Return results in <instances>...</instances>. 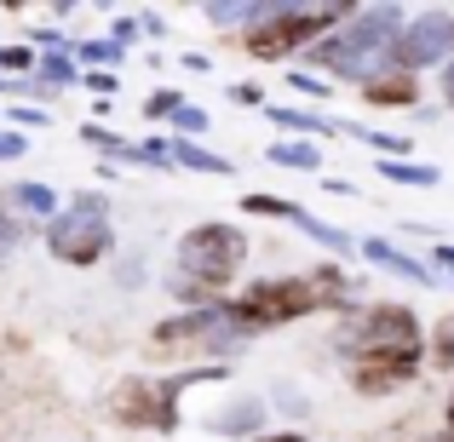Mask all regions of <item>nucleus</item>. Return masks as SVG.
<instances>
[{"mask_svg":"<svg viewBox=\"0 0 454 442\" xmlns=\"http://www.w3.org/2000/svg\"><path fill=\"white\" fill-rule=\"evenodd\" d=\"M259 414H265L259 402H242L236 414H219V420H213V431H254V425H259Z\"/></svg>","mask_w":454,"mask_h":442,"instance_id":"obj_19","label":"nucleus"},{"mask_svg":"<svg viewBox=\"0 0 454 442\" xmlns=\"http://www.w3.org/2000/svg\"><path fill=\"white\" fill-rule=\"evenodd\" d=\"M420 442H454V431H437V437H420Z\"/></svg>","mask_w":454,"mask_h":442,"instance_id":"obj_34","label":"nucleus"},{"mask_svg":"<svg viewBox=\"0 0 454 442\" xmlns=\"http://www.w3.org/2000/svg\"><path fill=\"white\" fill-rule=\"evenodd\" d=\"M0 201H6L12 213H29V219H52V213H58V196L46 184H12Z\"/></svg>","mask_w":454,"mask_h":442,"instance_id":"obj_12","label":"nucleus"},{"mask_svg":"<svg viewBox=\"0 0 454 442\" xmlns=\"http://www.w3.org/2000/svg\"><path fill=\"white\" fill-rule=\"evenodd\" d=\"M414 98H420L414 75H374V81H363V104H380V110H409Z\"/></svg>","mask_w":454,"mask_h":442,"instance_id":"obj_10","label":"nucleus"},{"mask_svg":"<svg viewBox=\"0 0 454 442\" xmlns=\"http://www.w3.org/2000/svg\"><path fill=\"white\" fill-rule=\"evenodd\" d=\"M340 351L345 356H409L420 351V322H414L409 305H374L368 316H351L340 333Z\"/></svg>","mask_w":454,"mask_h":442,"instance_id":"obj_7","label":"nucleus"},{"mask_svg":"<svg viewBox=\"0 0 454 442\" xmlns=\"http://www.w3.org/2000/svg\"><path fill=\"white\" fill-rule=\"evenodd\" d=\"M41 81H52V87H69V81H75V69H69L64 58H41Z\"/></svg>","mask_w":454,"mask_h":442,"instance_id":"obj_22","label":"nucleus"},{"mask_svg":"<svg viewBox=\"0 0 454 442\" xmlns=\"http://www.w3.org/2000/svg\"><path fill=\"white\" fill-rule=\"evenodd\" d=\"M29 64H35L29 46H0V69H29Z\"/></svg>","mask_w":454,"mask_h":442,"instance_id":"obj_23","label":"nucleus"},{"mask_svg":"<svg viewBox=\"0 0 454 442\" xmlns=\"http://www.w3.org/2000/svg\"><path fill=\"white\" fill-rule=\"evenodd\" d=\"M87 87L98 92V98H110V92H115V75H110V69H87Z\"/></svg>","mask_w":454,"mask_h":442,"instance_id":"obj_26","label":"nucleus"},{"mask_svg":"<svg viewBox=\"0 0 454 442\" xmlns=\"http://www.w3.org/2000/svg\"><path fill=\"white\" fill-rule=\"evenodd\" d=\"M167 161H178V167H190V173H224L231 178V161L224 155H213V150H201V144H190V138H178L173 150H167Z\"/></svg>","mask_w":454,"mask_h":442,"instance_id":"obj_13","label":"nucleus"},{"mask_svg":"<svg viewBox=\"0 0 454 442\" xmlns=\"http://www.w3.org/2000/svg\"><path fill=\"white\" fill-rule=\"evenodd\" d=\"M173 133H207V115L190 110V104H178L173 110Z\"/></svg>","mask_w":454,"mask_h":442,"instance_id":"obj_21","label":"nucleus"},{"mask_svg":"<svg viewBox=\"0 0 454 442\" xmlns=\"http://www.w3.org/2000/svg\"><path fill=\"white\" fill-rule=\"evenodd\" d=\"M454 52V18L449 12H426V18H414L409 29H397V41H391V64H397V75H414L420 64H443Z\"/></svg>","mask_w":454,"mask_h":442,"instance_id":"obj_8","label":"nucleus"},{"mask_svg":"<svg viewBox=\"0 0 454 442\" xmlns=\"http://www.w3.org/2000/svg\"><path fill=\"white\" fill-rule=\"evenodd\" d=\"M443 104L454 110V58H449V69H443Z\"/></svg>","mask_w":454,"mask_h":442,"instance_id":"obj_31","label":"nucleus"},{"mask_svg":"<svg viewBox=\"0 0 454 442\" xmlns=\"http://www.w3.org/2000/svg\"><path fill=\"white\" fill-rule=\"evenodd\" d=\"M23 150H29V144H23V138L18 133H0V161H18V155Z\"/></svg>","mask_w":454,"mask_h":442,"instance_id":"obj_28","label":"nucleus"},{"mask_svg":"<svg viewBox=\"0 0 454 442\" xmlns=\"http://www.w3.org/2000/svg\"><path fill=\"white\" fill-rule=\"evenodd\" d=\"M288 87H294V92H305V98H328V92H333V87H322L317 75H294Z\"/></svg>","mask_w":454,"mask_h":442,"instance_id":"obj_25","label":"nucleus"},{"mask_svg":"<svg viewBox=\"0 0 454 442\" xmlns=\"http://www.w3.org/2000/svg\"><path fill=\"white\" fill-rule=\"evenodd\" d=\"M242 213H254V219H288V224H305V207H300V201H282V196H242Z\"/></svg>","mask_w":454,"mask_h":442,"instance_id":"obj_15","label":"nucleus"},{"mask_svg":"<svg viewBox=\"0 0 454 442\" xmlns=\"http://www.w3.org/2000/svg\"><path fill=\"white\" fill-rule=\"evenodd\" d=\"M242 259H247V236L236 224H196L178 242V270L167 276V288L178 299H190V305L213 310L224 299V288L236 282Z\"/></svg>","mask_w":454,"mask_h":442,"instance_id":"obj_2","label":"nucleus"},{"mask_svg":"<svg viewBox=\"0 0 454 442\" xmlns=\"http://www.w3.org/2000/svg\"><path fill=\"white\" fill-rule=\"evenodd\" d=\"M420 374V351L409 356H351V385L363 391V397H391V391H403L409 379Z\"/></svg>","mask_w":454,"mask_h":442,"instance_id":"obj_9","label":"nucleus"},{"mask_svg":"<svg viewBox=\"0 0 454 442\" xmlns=\"http://www.w3.org/2000/svg\"><path fill=\"white\" fill-rule=\"evenodd\" d=\"M110 242L115 236H110V201L104 196H75L64 213L46 219V247L64 265H98L110 253Z\"/></svg>","mask_w":454,"mask_h":442,"instance_id":"obj_4","label":"nucleus"},{"mask_svg":"<svg viewBox=\"0 0 454 442\" xmlns=\"http://www.w3.org/2000/svg\"><path fill=\"white\" fill-rule=\"evenodd\" d=\"M432 362L437 368H454V310L437 316V333H432Z\"/></svg>","mask_w":454,"mask_h":442,"instance_id":"obj_17","label":"nucleus"},{"mask_svg":"<svg viewBox=\"0 0 454 442\" xmlns=\"http://www.w3.org/2000/svg\"><path fill=\"white\" fill-rule=\"evenodd\" d=\"M397 29H403V12L397 6H368V12H356L345 29L322 35V41L310 46V64L333 69V75H345V81H363L368 69L391 52Z\"/></svg>","mask_w":454,"mask_h":442,"instance_id":"obj_3","label":"nucleus"},{"mask_svg":"<svg viewBox=\"0 0 454 442\" xmlns=\"http://www.w3.org/2000/svg\"><path fill=\"white\" fill-rule=\"evenodd\" d=\"M259 442H305V437H294V431H277V437H259Z\"/></svg>","mask_w":454,"mask_h":442,"instance_id":"obj_33","label":"nucleus"},{"mask_svg":"<svg viewBox=\"0 0 454 442\" xmlns=\"http://www.w3.org/2000/svg\"><path fill=\"white\" fill-rule=\"evenodd\" d=\"M356 299V288L345 282L340 265H317V276H277V282H254L236 305H219V316L236 333H259V328H288V322L310 316V310H345Z\"/></svg>","mask_w":454,"mask_h":442,"instance_id":"obj_1","label":"nucleus"},{"mask_svg":"<svg viewBox=\"0 0 454 442\" xmlns=\"http://www.w3.org/2000/svg\"><path fill=\"white\" fill-rule=\"evenodd\" d=\"M449 431H454V397H449Z\"/></svg>","mask_w":454,"mask_h":442,"instance_id":"obj_35","label":"nucleus"},{"mask_svg":"<svg viewBox=\"0 0 454 442\" xmlns=\"http://www.w3.org/2000/svg\"><path fill=\"white\" fill-rule=\"evenodd\" d=\"M178 110V92H155V98L145 104V115H150V121H161V115H173Z\"/></svg>","mask_w":454,"mask_h":442,"instance_id":"obj_24","label":"nucleus"},{"mask_svg":"<svg viewBox=\"0 0 454 442\" xmlns=\"http://www.w3.org/2000/svg\"><path fill=\"white\" fill-rule=\"evenodd\" d=\"M12 121H23V127H46V110H18Z\"/></svg>","mask_w":454,"mask_h":442,"instance_id":"obj_29","label":"nucleus"},{"mask_svg":"<svg viewBox=\"0 0 454 442\" xmlns=\"http://www.w3.org/2000/svg\"><path fill=\"white\" fill-rule=\"evenodd\" d=\"M231 98L236 104H265V98H259V87H231Z\"/></svg>","mask_w":454,"mask_h":442,"instance_id":"obj_30","label":"nucleus"},{"mask_svg":"<svg viewBox=\"0 0 454 442\" xmlns=\"http://www.w3.org/2000/svg\"><path fill=\"white\" fill-rule=\"evenodd\" d=\"M340 6H270L265 18L247 29V58L259 64H277V58L300 52V46H317L328 23H340Z\"/></svg>","mask_w":454,"mask_h":442,"instance_id":"obj_5","label":"nucleus"},{"mask_svg":"<svg viewBox=\"0 0 454 442\" xmlns=\"http://www.w3.org/2000/svg\"><path fill=\"white\" fill-rule=\"evenodd\" d=\"M380 178H391V184H414V190H432L443 173H437L432 161H380Z\"/></svg>","mask_w":454,"mask_h":442,"instance_id":"obj_14","label":"nucleus"},{"mask_svg":"<svg viewBox=\"0 0 454 442\" xmlns=\"http://www.w3.org/2000/svg\"><path fill=\"white\" fill-rule=\"evenodd\" d=\"M270 121H277V127H300V133H345L340 121H328V115H310V110H270Z\"/></svg>","mask_w":454,"mask_h":442,"instance_id":"obj_16","label":"nucleus"},{"mask_svg":"<svg viewBox=\"0 0 454 442\" xmlns=\"http://www.w3.org/2000/svg\"><path fill=\"white\" fill-rule=\"evenodd\" d=\"M201 379H224V368H196V374L178 379H133V385L115 391V420L121 425H150V431H173L178 425V391L201 385Z\"/></svg>","mask_w":454,"mask_h":442,"instance_id":"obj_6","label":"nucleus"},{"mask_svg":"<svg viewBox=\"0 0 454 442\" xmlns=\"http://www.w3.org/2000/svg\"><path fill=\"white\" fill-rule=\"evenodd\" d=\"M110 41H115V46H121V52H127V46L138 41V23H133V18H121V23H115V35H110Z\"/></svg>","mask_w":454,"mask_h":442,"instance_id":"obj_27","label":"nucleus"},{"mask_svg":"<svg viewBox=\"0 0 454 442\" xmlns=\"http://www.w3.org/2000/svg\"><path fill=\"white\" fill-rule=\"evenodd\" d=\"M115 58H121L115 41H81V64H115Z\"/></svg>","mask_w":454,"mask_h":442,"instance_id":"obj_20","label":"nucleus"},{"mask_svg":"<svg viewBox=\"0 0 454 442\" xmlns=\"http://www.w3.org/2000/svg\"><path fill=\"white\" fill-rule=\"evenodd\" d=\"M270 161L277 167H310L317 173V144H270Z\"/></svg>","mask_w":454,"mask_h":442,"instance_id":"obj_18","label":"nucleus"},{"mask_svg":"<svg viewBox=\"0 0 454 442\" xmlns=\"http://www.w3.org/2000/svg\"><path fill=\"white\" fill-rule=\"evenodd\" d=\"M437 265H449V270H454V242H443V247H437Z\"/></svg>","mask_w":454,"mask_h":442,"instance_id":"obj_32","label":"nucleus"},{"mask_svg":"<svg viewBox=\"0 0 454 442\" xmlns=\"http://www.w3.org/2000/svg\"><path fill=\"white\" fill-rule=\"evenodd\" d=\"M363 259H374V265H386V270H397V276L420 282V288H437V270H426L420 259L397 253V247H391V242H363Z\"/></svg>","mask_w":454,"mask_h":442,"instance_id":"obj_11","label":"nucleus"}]
</instances>
